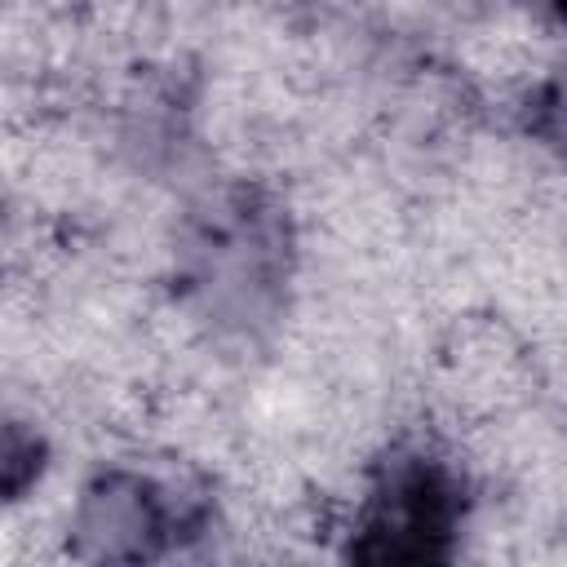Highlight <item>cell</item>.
<instances>
[{
    "instance_id": "1",
    "label": "cell",
    "mask_w": 567,
    "mask_h": 567,
    "mask_svg": "<svg viewBox=\"0 0 567 567\" xmlns=\"http://www.w3.org/2000/svg\"><path fill=\"white\" fill-rule=\"evenodd\" d=\"M354 567H447V487L430 470L403 474L354 540Z\"/></svg>"
}]
</instances>
